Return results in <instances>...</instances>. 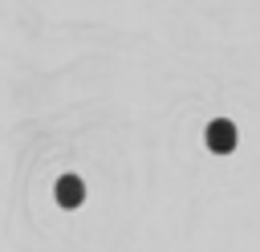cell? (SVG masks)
Masks as SVG:
<instances>
[{
    "label": "cell",
    "mask_w": 260,
    "mask_h": 252,
    "mask_svg": "<svg viewBox=\"0 0 260 252\" xmlns=\"http://www.w3.org/2000/svg\"><path fill=\"white\" fill-rule=\"evenodd\" d=\"M81 191H85V187H81L77 179H61V187H57V199H61L65 207H73V203H81Z\"/></svg>",
    "instance_id": "1"
}]
</instances>
